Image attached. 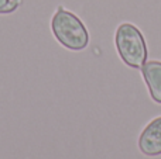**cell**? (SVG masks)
<instances>
[{
  "mask_svg": "<svg viewBox=\"0 0 161 159\" xmlns=\"http://www.w3.org/2000/svg\"><path fill=\"white\" fill-rule=\"evenodd\" d=\"M51 30L57 41L71 51H82L89 44V33L78 16L59 6L51 20Z\"/></svg>",
  "mask_w": 161,
  "mask_h": 159,
  "instance_id": "cell-1",
  "label": "cell"
},
{
  "mask_svg": "<svg viewBox=\"0 0 161 159\" xmlns=\"http://www.w3.org/2000/svg\"><path fill=\"white\" fill-rule=\"evenodd\" d=\"M114 44L120 59L133 69H142L147 62L148 49L142 31L131 23H123L114 34Z\"/></svg>",
  "mask_w": 161,
  "mask_h": 159,
  "instance_id": "cell-2",
  "label": "cell"
},
{
  "mask_svg": "<svg viewBox=\"0 0 161 159\" xmlns=\"http://www.w3.org/2000/svg\"><path fill=\"white\" fill-rule=\"evenodd\" d=\"M139 149L146 156L161 155V115L151 120L139 137Z\"/></svg>",
  "mask_w": 161,
  "mask_h": 159,
  "instance_id": "cell-3",
  "label": "cell"
},
{
  "mask_svg": "<svg viewBox=\"0 0 161 159\" xmlns=\"http://www.w3.org/2000/svg\"><path fill=\"white\" fill-rule=\"evenodd\" d=\"M143 79L153 101L161 104V61H148L142 66Z\"/></svg>",
  "mask_w": 161,
  "mask_h": 159,
  "instance_id": "cell-4",
  "label": "cell"
},
{
  "mask_svg": "<svg viewBox=\"0 0 161 159\" xmlns=\"http://www.w3.org/2000/svg\"><path fill=\"white\" fill-rule=\"evenodd\" d=\"M21 0H0V14H10L19 8Z\"/></svg>",
  "mask_w": 161,
  "mask_h": 159,
  "instance_id": "cell-5",
  "label": "cell"
}]
</instances>
